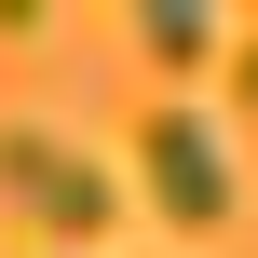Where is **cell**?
<instances>
[{
  "mask_svg": "<svg viewBox=\"0 0 258 258\" xmlns=\"http://www.w3.org/2000/svg\"><path fill=\"white\" fill-rule=\"evenodd\" d=\"M0 204H14L41 245H95V231L122 218V163H95V150L54 136V122H0Z\"/></svg>",
  "mask_w": 258,
  "mask_h": 258,
  "instance_id": "6da1fadb",
  "label": "cell"
},
{
  "mask_svg": "<svg viewBox=\"0 0 258 258\" xmlns=\"http://www.w3.org/2000/svg\"><path fill=\"white\" fill-rule=\"evenodd\" d=\"M136 190L163 204V231H231V204H245L204 109H150V122H136Z\"/></svg>",
  "mask_w": 258,
  "mask_h": 258,
  "instance_id": "7a4b0ae2",
  "label": "cell"
},
{
  "mask_svg": "<svg viewBox=\"0 0 258 258\" xmlns=\"http://www.w3.org/2000/svg\"><path fill=\"white\" fill-rule=\"evenodd\" d=\"M136 41H150V68H204L231 27H218V14H190V0H150V14H136Z\"/></svg>",
  "mask_w": 258,
  "mask_h": 258,
  "instance_id": "3957f363",
  "label": "cell"
},
{
  "mask_svg": "<svg viewBox=\"0 0 258 258\" xmlns=\"http://www.w3.org/2000/svg\"><path fill=\"white\" fill-rule=\"evenodd\" d=\"M245 95H258V41H245Z\"/></svg>",
  "mask_w": 258,
  "mask_h": 258,
  "instance_id": "277c9868",
  "label": "cell"
}]
</instances>
